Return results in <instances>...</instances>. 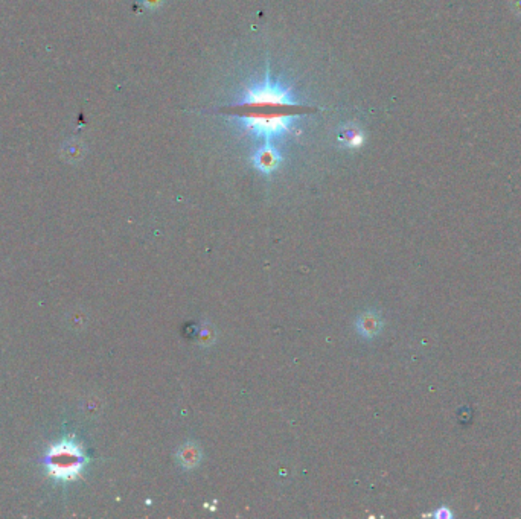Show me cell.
I'll return each mask as SVG.
<instances>
[{"mask_svg":"<svg viewBox=\"0 0 521 519\" xmlns=\"http://www.w3.org/2000/svg\"><path fill=\"white\" fill-rule=\"evenodd\" d=\"M357 327H358L361 335L371 338V337H375L376 334L380 332L381 327H383V323H381L380 317L376 315L375 313H364L358 318Z\"/></svg>","mask_w":521,"mask_h":519,"instance_id":"cell-6","label":"cell"},{"mask_svg":"<svg viewBox=\"0 0 521 519\" xmlns=\"http://www.w3.org/2000/svg\"><path fill=\"white\" fill-rule=\"evenodd\" d=\"M337 142L346 150H360L364 143V132L358 125L346 124L337 131Z\"/></svg>","mask_w":521,"mask_h":519,"instance_id":"cell-5","label":"cell"},{"mask_svg":"<svg viewBox=\"0 0 521 519\" xmlns=\"http://www.w3.org/2000/svg\"><path fill=\"white\" fill-rule=\"evenodd\" d=\"M293 113L282 112H247L238 116L239 125L246 132H252L257 137L274 139L293 131Z\"/></svg>","mask_w":521,"mask_h":519,"instance_id":"cell-3","label":"cell"},{"mask_svg":"<svg viewBox=\"0 0 521 519\" xmlns=\"http://www.w3.org/2000/svg\"><path fill=\"white\" fill-rule=\"evenodd\" d=\"M43 463L48 477L55 481L71 483L81 477L88 457L75 437H64L49 446Z\"/></svg>","mask_w":521,"mask_h":519,"instance_id":"cell-1","label":"cell"},{"mask_svg":"<svg viewBox=\"0 0 521 519\" xmlns=\"http://www.w3.org/2000/svg\"><path fill=\"white\" fill-rule=\"evenodd\" d=\"M163 2L165 0H140V4L151 11L159 9L163 5Z\"/></svg>","mask_w":521,"mask_h":519,"instance_id":"cell-8","label":"cell"},{"mask_svg":"<svg viewBox=\"0 0 521 519\" xmlns=\"http://www.w3.org/2000/svg\"><path fill=\"white\" fill-rule=\"evenodd\" d=\"M435 516H436V518H451V516H453V513L447 509V507H440V509L435 513Z\"/></svg>","mask_w":521,"mask_h":519,"instance_id":"cell-9","label":"cell"},{"mask_svg":"<svg viewBox=\"0 0 521 519\" xmlns=\"http://www.w3.org/2000/svg\"><path fill=\"white\" fill-rule=\"evenodd\" d=\"M281 163H282L281 151L273 147L269 140L267 143H264L262 147L254 151L252 156V164L254 167V169L265 175H270L272 172H274L281 167Z\"/></svg>","mask_w":521,"mask_h":519,"instance_id":"cell-4","label":"cell"},{"mask_svg":"<svg viewBox=\"0 0 521 519\" xmlns=\"http://www.w3.org/2000/svg\"><path fill=\"white\" fill-rule=\"evenodd\" d=\"M177 460L180 461V465L185 469H194L202 460V452L197 445L187 444L183 445L179 452H177Z\"/></svg>","mask_w":521,"mask_h":519,"instance_id":"cell-7","label":"cell"},{"mask_svg":"<svg viewBox=\"0 0 521 519\" xmlns=\"http://www.w3.org/2000/svg\"><path fill=\"white\" fill-rule=\"evenodd\" d=\"M238 107H242L247 112H269V110L279 112L282 108L299 107V101L293 95V88L274 81L267 69L262 83L244 87L241 104Z\"/></svg>","mask_w":521,"mask_h":519,"instance_id":"cell-2","label":"cell"}]
</instances>
